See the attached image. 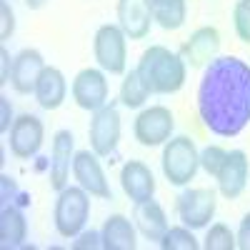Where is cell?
Wrapping results in <instances>:
<instances>
[{"label":"cell","instance_id":"1","mask_svg":"<svg viewBox=\"0 0 250 250\" xmlns=\"http://www.w3.org/2000/svg\"><path fill=\"white\" fill-rule=\"evenodd\" d=\"M198 113L203 125L220 138L243 133L250 123V65L225 55L205 65L198 88Z\"/></svg>","mask_w":250,"mask_h":250},{"label":"cell","instance_id":"2","mask_svg":"<svg viewBox=\"0 0 250 250\" xmlns=\"http://www.w3.org/2000/svg\"><path fill=\"white\" fill-rule=\"evenodd\" d=\"M138 75L150 95H170L185 85V60L163 45H150L138 60Z\"/></svg>","mask_w":250,"mask_h":250},{"label":"cell","instance_id":"3","mask_svg":"<svg viewBox=\"0 0 250 250\" xmlns=\"http://www.w3.org/2000/svg\"><path fill=\"white\" fill-rule=\"evenodd\" d=\"M90 215V193L80 185H65L55 203V230L62 238H75L88 223Z\"/></svg>","mask_w":250,"mask_h":250},{"label":"cell","instance_id":"4","mask_svg":"<svg viewBox=\"0 0 250 250\" xmlns=\"http://www.w3.org/2000/svg\"><path fill=\"white\" fill-rule=\"evenodd\" d=\"M160 163L163 175L168 178L170 185H188L200 168V153L188 135H178L165 143Z\"/></svg>","mask_w":250,"mask_h":250},{"label":"cell","instance_id":"5","mask_svg":"<svg viewBox=\"0 0 250 250\" xmlns=\"http://www.w3.org/2000/svg\"><path fill=\"white\" fill-rule=\"evenodd\" d=\"M125 35L120 25H100L93 40V53L98 65L110 73V75H123L128 65V45H125Z\"/></svg>","mask_w":250,"mask_h":250},{"label":"cell","instance_id":"6","mask_svg":"<svg viewBox=\"0 0 250 250\" xmlns=\"http://www.w3.org/2000/svg\"><path fill=\"white\" fill-rule=\"evenodd\" d=\"M218 208V195L213 188H190V190L180 193L178 198V215L183 225H188L190 230L205 228L213 220Z\"/></svg>","mask_w":250,"mask_h":250},{"label":"cell","instance_id":"7","mask_svg":"<svg viewBox=\"0 0 250 250\" xmlns=\"http://www.w3.org/2000/svg\"><path fill=\"white\" fill-rule=\"evenodd\" d=\"M175 128V118L173 113L165 108V105H153V108H145L133 125V133L135 140L145 148H155V145L168 143Z\"/></svg>","mask_w":250,"mask_h":250},{"label":"cell","instance_id":"8","mask_svg":"<svg viewBox=\"0 0 250 250\" xmlns=\"http://www.w3.org/2000/svg\"><path fill=\"white\" fill-rule=\"evenodd\" d=\"M90 148L100 158H108L115 153L120 143V113L115 105H103L100 110L93 113L90 120Z\"/></svg>","mask_w":250,"mask_h":250},{"label":"cell","instance_id":"9","mask_svg":"<svg viewBox=\"0 0 250 250\" xmlns=\"http://www.w3.org/2000/svg\"><path fill=\"white\" fill-rule=\"evenodd\" d=\"M73 100L83 110H100L108 105V80L98 68H85L80 70L73 80Z\"/></svg>","mask_w":250,"mask_h":250},{"label":"cell","instance_id":"10","mask_svg":"<svg viewBox=\"0 0 250 250\" xmlns=\"http://www.w3.org/2000/svg\"><path fill=\"white\" fill-rule=\"evenodd\" d=\"M98 158L100 155L98 153H90V150L75 153V158H73V175H75L78 185L85 188L90 195L108 200V198H113V193H110L105 170H103V165H100Z\"/></svg>","mask_w":250,"mask_h":250},{"label":"cell","instance_id":"11","mask_svg":"<svg viewBox=\"0 0 250 250\" xmlns=\"http://www.w3.org/2000/svg\"><path fill=\"white\" fill-rule=\"evenodd\" d=\"M43 138H45V128H43V120L25 113L15 118L13 128H10V150L15 158L20 160H28L33 158L40 145H43Z\"/></svg>","mask_w":250,"mask_h":250},{"label":"cell","instance_id":"12","mask_svg":"<svg viewBox=\"0 0 250 250\" xmlns=\"http://www.w3.org/2000/svg\"><path fill=\"white\" fill-rule=\"evenodd\" d=\"M218 50H220V33H218V28L205 25V28H198L180 45V58L185 60V65L203 68L210 60L218 58Z\"/></svg>","mask_w":250,"mask_h":250},{"label":"cell","instance_id":"13","mask_svg":"<svg viewBox=\"0 0 250 250\" xmlns=\"http://www.w3.org/2000/svg\"><path fill=\"white\" fill-rule=\"evenodd\" d=\"M248 173H250V163L248 155L243 150H230L223 160V168L218 170L215 180H218V190L228 198L235 200L243 195L245 185H248Z\"/></svg>","mask_w":250,"mask_h":250},{"label":"cell","instance_id":"14","mask_svg":"<svg viewBox=\"0 0 250 250\" xmlns=\"http://www.w3.org/2000/svg\"><path fill=\"white\" fill-rule=\"evenodd\" d=\"M45 60L40 55V50L35 48H25L20 50L13 60V73H10V85L15 88V93L20 95H28V93H35V85L40 75L45 70Z\"/></svg>","mask_w":250,"mask_h":250},{"label":"cell","instance_id":"15","mask_svg":"<svg viewBox=\"0 0 250 250\" xmlns=\"http://www.w3.org/2000/svg\"><path fill=\"white\" fill-rule=\"evenodd\" d=\"M118 25L130 40H143L150 33V0H118Z\"/></svg>","mask_w":250,"mask_h":250},{"label":"cell","instance_id":"16","mask_svg":"<svg viewBox=\"0 0 250 250\" xmlns=\"http://www.w3.org/2000/svg\"><path fill=\"white\" fill-rule=\"evenodd\" d=\"M73 158H75V138H73V133L70 130H58L53 135V148H50V185L58 193L68 185Z\"/></svg>","mask_w":250,"mask_h":250},{"label":"cell","instance_id":"17","mask_svg":"<svg viewBox=\"0 0 250 250\" xmlns=\"http://www.w3.org/2000/svg\"><path fill=\"white\" fill-rule=\"evenodd\" d=\"M120 185L123 193L128 195L133 203L148 200L155 193V178L150 173V168L140 160H128L120 170Z\"/></svg>","mask_w":250,"mask_h":250},{"label":"cell","instance_id":"18","mask_svg":"<svg viewBox=\"0 0 250 250\" xmlns=\"http://www.w3.org/2000/svg\"><path fill=\"white\" fill-rule=\"evenodd\" d=\"M133 220H135V228L148 238V240H158L168 233V215H165L163 205L153 198L148 200H140L135 203V210H133Z\"/></svg>","mask_w":250,"mask_h":250},{"label":"cell","instance_id":"19","mask_svg":"<svg viewBox=\"0 0 250 250\" xmlns=\"http://www.w3.org/2000/svg\"><path fill=\"white\" fill-rule=\"evenodd\" d=\"M65 95H68V83H65V75H62L58 68L48 65L40 75L38 85H35V100L40 108L45 110H58L62 103H65Z\"/></svg>","mask_w":250,"mask_h":250},{"label":"cell","instance_id":"20","mask_svg":"<svg viewBox=\"0 0 250 250\" xmlns=\"http://www.w3.org/2000/svg\"><path fill=\"white\" fill-rule=\"evenodd\" d=\"M28 238V220L20 205H3L0 210V245L5 250L23 248Z\"/></svg>","mask_w":250,"mask_h":250},{"label":"cell","instance_id":"21","mask_svg":"<svg viewBox=\"0 0 250 250\" xmlns=\"http://www.w3.org/2000/svg\"><path fill=\"white\" fill-rule=\"evenodd\" d=\"M100 235H103V248L105 250H135L138 248L133 223L120 213L110 215L105 223H103Z\"/></svg>","mask_w":250,"mask_h":250},{"label":"cell","instance_id":"22","mask_svg":"<svg viewBox=\"0 0 250 250\" xmlns=\"http://www.w3.org/2000/svg\"><path fill=\"white\" fill-rule=\"evenodd\" d=\"M150 13L163 30H178L185 23V0H150Z\"/></svg>","mask_w":250,"mask_h":250},{"label":"cell","instance_id":"23","mask_svg":"<svg viewBox=\"0 0 250 250\" xmlns=\"http://www.w3.org/2000/svg\"><path fill=\"white\" fill-rule=\"evenodd\" d=\"M148 98H150V90L143 85L138 70L125 73V78L120 83V103L123 105L125 108H143Z\"/></svg>","mask_w":250,"mask_h":250},{"label":"cell","instance_id":"24","mask_svg":"<svg viewBox=\"0 0 250 250\" xmlns=\"http://www.w3.org/2000/svg\"><path fill=\"white\" fill-rule=\"evenodd\" d=\"M160 248L163 250H198L200 243L195 240L188 225H178V228H168V233L160 238Z\"/></svg>","mask_w":250,"mask_h":250},{"label":"cell","instance_id":"25","mask_svg":"<svg viewBox=\"0 0 250 250\" xmlns=\"http://www.w3.org/2000/svg\"><path fill=\"white\" fill-rule=\"evenodd\" d=\"M203 245H205V250H233V248H238V240L225 223H215V225H210Z\"/></svg>","mask_w":250,"mask_h":250},{"label":"cell","instance_id":"26","mask_svg":"<svg viewBox=\"0 0 250 250\" xmlns=\"http://www.w3.org/2000/svg\"><path fill=\"white\" fill-rule=\"evenodd\" d=\"M233 25L243 43H250V0H238L233 8Z\"/></svg>","mask_w":250,"mask_h":250},{"label":"cell","instance_id":"27","mask_svg":"<svg viewBox=\"0 0 250 250\" xmlns=\"http://www.w3.org/2000/svg\"><path fill=\"white\" fill-rule=\"evenodd\" d=\"M228 150H223L220 145H208V148L200 153V168L208 173V175H218V170L223 168V160H225Z\"/></svg>","mask_w":250,"mask_h":250},{"label":"cell","instance_id":"28","mask_svg":"<svg viewBox=\"0 0 250 250\" xmlns=\"http://www.w3.org/2000/svg\"><path fill=\"white\" fill-rule=\"evenodd\" d=\"M0 198H3V205H25L30 198L15 185L13 178L0 175Z\"/></svg>","mask_w":250,"mask_h":250},{"label":"cell","instance_id":"29","mask_svg":"<svg viewBox=\"0 0 250 250\" xmlns=\"http://www.w3.org/2000/svg\"><path fill=\"white\" fill-rule=\"evenodd\" d=\"M15 30V13L8 3H0V40H8Z\"/></svg>","mask_w":250,"mask_h":250},{"label":"cell","instance_id":"30","mask_svg":"<svg viewBox=\"0 0 250 250\" xmlns=\"http://www.w3.org/2000/svg\"><path fill=\"white\" fill-rule=\"evenodd\" d=\"M75 250H98L103 248V235L95 230H85V233H78V240L73 243Z\"/></svg>","mask_w":250,"mask_h":250},{"label":"cell","instance_id":"31","mask_svg":"<svg viewBox=\"0 0 250 250\" xmlns=\"http://www.w3.org/2000/svg\"><path fill=\"white\" fill-rule=\"evenodd\" d=\"M13 108H10V100L5 95H0V133H8L13 128Z\"/></svg>","mask_w":250,"mask_h":250},{"label":"cell","instance_id":"32","mask_svg":"<svg viewBox=\"0 0 250 250\" xmlns=\"http://www.w3.org/2000/svg\"><path fill=\"white\" fill-rule=\"evenodd\" d=\"M13 60L8 48H0V85H5V83L10 80V73H13Z\"/></svg>","mask_w":250,"mask_h":250},{"label":"cell","instance_id":"33","mask_svg":"<svg viewBox=\"0 0 250 250\" xmlns=\"http://www.w3.org/2000/svg\"><path fill=\"white\" fill-rule=\"evenodd\" d=\"M238 248L240 250H250V213L240 220V228H238Z\"/></svg>","mask_w":250,"mask_h":250},{"label":"cell","instance_id":"34","mask_svg":"<svg viewBox=\"0 0 250 250\" xmlns=\"http://www.w3.org/2000/svg\"><path fill=\"white\" fill-rule=\"evenodd\" d=\"M45 3H48V0H25V5H28L30 10H40Z\"/></svg>","mask_w":250,"mask_h":250}]
</instances>
